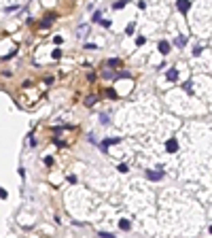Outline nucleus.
Here are the masks:
<instances>
[{"instance_id":"1","label":"nucleus","mask_w":212,"mask_h":238,"mask_svg":"<svg viewBox=\"0 0 212 238\" xmlns=\"http://www.w3.org/2000/svg\"><path fill=\"white\" fill-rule=\"evenodd\" d=\"M146 179L149 181H161L163 179V170L159 172V170H146Z\"/></svg>"},{"instance_id":"2","label":"nucleus","mask_w":212,"mask_h":238,"mask_svg":"<svg viewBox=\"0 0 212 238\" xmlns=\"http://www.w3.org/2000/svg\"><path fill=\"white\" fill-rule=\"evenodd\" d=\"M166 151H168V153H176V151H178V143H176V138H170L168 143H166Z\"/></svg>"},{"instance_id":"3","label":"nucleus","mask_w":212,"mask_h":238,"mask_svg":"<svg viewBox=\"0 0 212 238\" xmlns=\"http://www.w3.org/2000/svg\"><path fill=\"white\" fill-rule=\"evenodd\" d=\"M119 141H121V138H106V141H104V143L100 145V149H102V151H104V153H106V151H108V147H110V145H117V143H119Z\"/></svg>"},{"instance_id":"4","label":"nucleus","mask_w":212,"mask_h":238,"mask_svg":"<svg viewBox=\"0 0 212 238\" xmlns=\"http://www.w3.org/2000/svg\"><path fill=\"white\" fill-rule=\"evenodd\" d=\"M176 6H178L180 13H187L189 6H191V2H189V0H176Z\"/></svg>"},{"instance_id":"5","label":"nucleus","mask_w":212,"mask_h":238,"mask_svg":"<svg viewBox=\"0 0 212 238\" xmlns=\"http://www.w3.org/2000/svg\"><path fill=\"white\" fill-rule=\"evenodd\" d=\"M159 51L166 55V53H170V43L168 41H159Z\"/></svg>"},{"instance_id":"6","label":"nucleus","mask_w":212,"mask_h":238,"mask_svg":"<svg viewBox=\"0 0 212 238\" xmlns=\"http://www.w3.org/2000/svg\"><path fill=\"white\" fill-rule=\"evenodd\" d=\"M185 43H187V38H185V36H176V38H174V45H176L178 49L185 47Z\"/></svg>"},{"instance_id":"7","label":"nucleus","mask_w":212,"mask_h":238,"mask_svg":"<svg viewBox=\"0 0 212 238\" xmlns=\"http://www.w3.org/2000/svg\"><path fill=\"white\" fill-rule=\"evenodd\" d=\"M166 77H168V81H176V79H178V72H176V68H170Z\"/></svg>"},{"instance_id":"8","label":"nucleus","mask_w":212,"mask_h":238,"mask_svg":"<svg viewBox=\"0 0 212 238\" xmlns=\"http://www.w3.org/2000/svg\"><path fill=\"white\" fill-rule=\"evenodd\" d=\"M95 102H98V96H87L85 98V106H93Z\"/></svg>"},{"instance_id":"9","label":"nucleus","mask_w":212,"mask_h":238,"mask_svg":"<svg viewBox=\"0 0 212 238\" xmlns=\"http://www.w3.org/2000/svg\"><path fill=\"white\" fill-rule=\"evenodd\" d=\"M53 19H55V17H53V15H49V17H45V21H42L41 26H42V28H49V26H51V24H53Z\"/></svg>"},{"instance_id":"10","label":"nucleus","mask_w":212,"mask_h":238,"mask_svg":"<svg viewBox=\"0 0 212 238\" xmlns=\"http://www.w3.org/2000/svg\"><path fill=\"white\" fill-rule=\"evenodd\" d=\"M119 228H121V230H129V228H131V223H129L127 219H121V221H119Z\"/></svg>"},{"instance_id":"11","label":"nucleus","mask_w":212,"mask_h":238,"mask_svg":"<svg viewBox=\"0 0 212 238\" xmlns=\"http://www.w3.org/2000/svg\"><path fill=\"white\" fill-rule=\"evenodd\" d=\"M100 121H102L104 126H108V123H110V117H108L106 113H102V115H100Z\"/></svg>"},{"instance_id":"12","label":"nucleus","mask_w":212,"mask_h":238,"mask_svg":"<svg viewBox=\"0 0 212 238\" xmlns=\"http://www.w3.org/2000/svg\"><path fill=\"white\" fill-rule=\"evenodd\" d=\"M93 21H102V11H95V13H93Z\"/></svg>"},{"instance_id":"13","label":"nucleus","mask_w":212,"mask_h":238,"mask_svg":"<svg viewBox=\"0 0 212 238\" xmlns=\"http://www.w3.org/2000/svg\"><path fill=\"white\" fill-rule=\"evenodd\" d=\"M134 30H136V26H134V24H129V26L125 28V32H127V34H134Z\"/></svg>"},{"instance_id":"14","label":"nucleus","mask_w":212,"mask_h":238,"mask_svg":"<svg viewBox=\"0 0 212 238\" xmlns=\"http://www.w3.org/2000/svg\"><path fill=\"white\" fill-rule=\"evenodd\" d=\"M59 57H62V51L55 49V51H53V60H59Z\"/></svg>"},{"instance_id":"15","label":"nucleus","mask_w":212,"mask_h":238,"mask_svg":"<svg viewBox=\"0 0 212 238\" xmlns=\"http://www.w3.org/2000/svg\"><path fill=\"white\" fill-rule=\"evenodd\" d=\"M77 32H79V34H87V26H79Z\"/></svg>"},{"instance_id":"16","label":"nucleus","mask_w":212,"mask_h":238,"mask_svg":"<svg viewBox=\"0 0 212 238\" xmlns=\"http://www.w3.org/2000/svg\"><path fill=\"white\" fill-rule=\"evenodd\" d=\"M106 94H108V98H117V92H115V90H108Z\"/></svg>"},{"instance_id":"17","label":"nucleus","mask_w":212,"mask_h":238,"mask_svg":"<svg viewBox=\"0 0 212 238\" xmlns=\"http://www.w3.org/2000/svg\"><path fill=\"white\" fill-rule=\"evenodd\" d=\"M100 24H102V26H104V28H110V21H108V19H102V21H100Z\"/></svg>"},{"instance_id":"18","label":"nucleus","mask_w":212,"mask_h":238,"mask_svg":"<svg viewBox=\"0 0 212 238\" xmlns=\"http://www.w3.org/2000/svg\"><path fill=\"white\" fill-rule=\"evenodd\" d=\"M108 66H113V68H115V66H119V60H110V62H108Z\"/></svg>"},{"instance_id":"19","label":"nucleus","mask_w":212,"mask_h":238,"mask_svg":"<svg viewBox=\"0 0 212 238\" xmlns=\"http://www.w3.org/2000/svg\"><path fill=\"white\" fill-rule=\"evenodd\" d=\"M119 172H127V166H125V164H119Z\"/></svg>"},{"instance_id":"20","label":"nucleus","mask_w":212,"mask_h":238,"mask_svg":"<svg viewBox=\"0 0 212 238\" xmlns=\"http://www.w3.org/2000/svg\"><path fill=\"white\" fill-rule=\"evenodd\" d=\"M210 234H212V225H210Z\"/></svg>"}]
</instances>
